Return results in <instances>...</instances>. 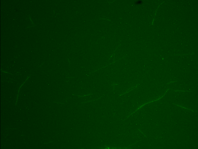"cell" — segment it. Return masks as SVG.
I'll return each instance as SVG.
<instances>
[{"label": "cell", "mask_w": 198, "mask_h": 149, "mask_svg": "<svg viewBox=\"0 0 198 149\" xmlns=\"http://www.w3.org/2000/svg\"><path fill=\"white\" fill-rule=\"evenodd\" d=\"M89 72L85 68L77 64L70 63L68 77L81 79L88 75Z\"/></svg>", "instance_id": "cell-1"}]
</instances>
